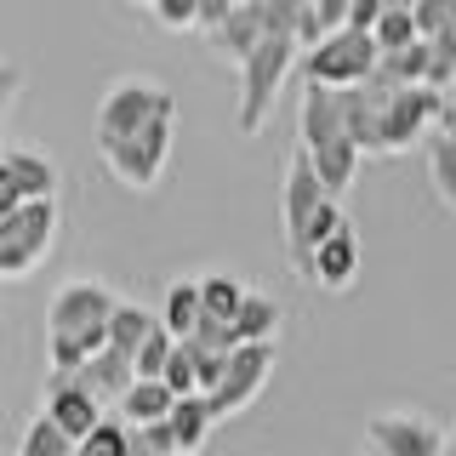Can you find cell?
<instances>
[{
    "mask_svg": "<svg viewBox=\"0 0 456 456\" xmlns=\"http://www.w3.org/2000/svg\"><path fill=\"white\" fill-rule=\"evenodd\" d=\"M268 377H274V342H246V348H234L228 354V370H223V382L211 388V417H240V411L251 405L256 394L268 388Z\"/></svg>",
    "mask_w": 456,
    "mask_h": 456,
    "instance_id": "obj_9",
    "label": "cell"
},
{
    "mask_svg": "<svg viewBox=\"0 0 456 456\" xmlns=\"http://www.w3.org/2000/svg\"><path fill=\"white\" fill-rule=\"evenodd\" d=\"M439 132L456 142V103H445V114H439Z\"/></svg>",
    "mask_w": 456,
    "mask_h": 456,
    "instance_id": "obj_39",
    "label": "cell"
},
{
    "mask_svg": "<svg viewBox=\"0 0 456 456\" xmlns=\"http://www.w3.org/2000/svg\"><path fill=\"white\" fill-rule=\"evenodd\" d=\"M303 274L320 285V291H348L354 274H360V240H354V228H337L325 246H314Z\"/></svg>",
    "mask_w": 456,
    "mask_h": 456,
    "instance_id": "obj_13",
    "label": "cell"
},
{
    "mask_svg": "<svg viewBox=\"0 0 456 456\" xmlns=\"http://www.w3.org/2000/svg\"><path fill=\"white\" fill-rule=\"evenodd\" d=\"M428 75H434V46L428 40H417V46H399V52H382L377 57V75L382 86H428Z\"/></svg>",
    "mask_w": 456,
    "mask_h": 456,
    "instance_id": "obj_19",
    "label": "cell"
},
{
    "mask_svg": "<svg viewBox=\"0 0 456 456\" xmlns=\"http://www.w3.org/2000/svg\"><path fill=\"white\" fill-rule=\"evenodd\" d=\"M154 120H177V97H171L166 80H149V75H126L114 80L97 103V154L120 149L126 137H137L142 126Z\"/></svg>",
    "mask_w": 456,
    "mask_h": 456,
    "instance_id": "obj_3",
    "label": "cell"
},
{
    "mask_svg": "<svg viewBox=\"0 0 456 456\" xmlns=\"http://www.w3.org/2000/svg\"><path fill=\"white\" fill-rule=\"evenodd\" d=\"M75 456H132V428L103 417V422H97L92 434H86L80 445H75Z\"/></svg>",
    "mask_w": 456,
    "mask_h": 456,
    "instance_id": "obj_29",
    "label": "cell"
},
{
    "mask_svg": "<svg viewBox=\"0 0 456 456\" xmlns=\"http://www.w3.org/2000/svg\"><path fill=\"white\" fill-rule=\"evenodd\" d=\"M348 6L354 0H314V18H320V35H331V28L348 23Z\"/></svg>",
    "mask_w": 456,
    "mask_h": 456,
    "instance_id": "obj_35",
    "label": "cell"
},
{
    "mask_svg": "<svg viewBox=\"0 0 456 456\" xmlns=\"http://www.w3.org/2000/svg\"><path fill=\"white\" fill-rule=\"evenodd\" d=\"M280 303L274 297H263V291H246V303H240V314L228 320V331H234V348H246V342H274L280 331Z\"/></svg>",
    "mask_w": 456,
    "mask_h": 456,
    "instance_id": "obj_18",
    "label": "cell"
},
{
    "mask_svg": "<svg viewBox=\"0 0 456 456\" xmlns=\"http://www.w3.org/2000/svg\"><path fill=\"white\" fill-rule=\"evenodd\" d=\"M171 405H177V394H171L166 382H132L126 399H120V417L132 428H149V422H166Z\"/></svg>",
    "mask_w": 456,
    "mask_h": 456,
    "instance_id": "obj_20",
    "label": "cell"
},
{
    "mask_svg": "<svg viewBox=\"0 0 456 456\" xmlns=\"http://www.w3.org/2000/svg\"><path fill=\"white\" fill-rule=\"evenodd\" d=\"M370 40H377V57L382 52H399V46H417V18H411V12H399V6H388L377 18V28H370Z\"/></svg>",
    "mask_w": 456,
    "mask_h": 456,
    "instance_id": "obj_27",
    "label": "cell"
},
{
    "mask_svg": "<svg viewBox=\"0 0 456 456\" xmlns=\"http://www.w3.org/2000/svg\"><path fill=\"white\" fill-rule=\"evenodd\" d=\"M18 206H23V194H18V183H12V171L0 166V223H6Z\"/></svg>",
    "mask_w": 456,
    "mask_h": 456,
    "instance_id": "obj_38",
    "label": "cell"
},
{
    "mask_svg": "<svg viewBox=\"0 0 456 456\" xmlns=\"http://www.w3.org/2000/svg\"><path fill=\"white\" fill-rule=\"evenodd\" d=\"M18 456H75V439H63V428H57L46 411H40V417L23 428Z\"/></svg>",
    "mask_w": 456,
    "mask_h": 456,
    "instance_id": "obj_25",
    "label": "cell"
},
{
    "mask_svg": "<svg viewBox=\"0 0 456 456\" xmlns=\"http://www.w3.org/2000/svg\"><path fill=\"white\" fill-rule=\"evenodd\" d=\"M171 348H177V337L166 331V325H154V337L142 342V348L132 354V370H137V382H160L166 377V360H171Z\"/></svg>",
    "mask_w": 456,
    "mask_h": 456,
    "instance_id": "obj_28",
    "label": "cell"
},
{
    "mask_svg": "<svg viewBox=\"0 0 456 456\" xmlns=\"http://www.w3.org/2000/svg\"><path fill=\"white\" fill-rule=\"evenodd\" d=\"M382 12H388V0H354V6H348V23H342V28H360V35H370Z\"/></svg>",
    "mask_w": 456,
    "mask_h": 456,
    "instance_id": "obj_34",
    "label": "cell"
},
{
    "mask_svg": "<svg viewBox=\"0 0 456 456\" xmlns=\"http://www.w3.org/2000/svg\"><path fill=\"white\" fill-rule=\"evenodd\" d=\"M171 439H177V456H200L206 451V439H211V428H217V417H211V399L206 394H189V399H177L171 405Z\"/></svg>",
    "mask_w": 456,
    "mask_h": 456,
    "instance_id": "obj_16",
    "label": "cell"
},
{
    "mask_svg": "<svg viewBox=\"0 0 456 456\" xmlns=\"http://www.w3.org/2000/svg\"><path fill=\"white\" fill-rule=\"evenodd\" d=\"M132 6H149V0H132Z\"/></svg>",
    "mask_w": 456,
    "mask_h": 456,
    "instance_id": "obj_43",
    "label": "cell"
},
{
    "mask_svg": "<svg viewBox=\"0 0 456 456\" xmlns=\"http://www.w3.org/2000/svg\"><path fill=\"white\" fill-rule=\"evenodd\" d=\"M388 6H399V12H411V6H417V0H388Z\"/></svg>",
    "mask_w": 456,
    "mask_h": 456,
    "instance_id": "obj_40",
    "label": "cell"
},
{
    "mask_svg": "<svg viewBox=\"0 0 456 456\" xmlns=\"http://www.w3.org/2000/svg\"><path fill=\"white\" fill-rule=\"evenodd\" d=\"M263 35H268V23H263V6H256V0H240V6L223 18V28L211 35V46H217V52L228 57V63L240 69V63H246V57H251L256 46H263Z\"/></svg>",
    "mask_w": 456,
    "mask_h": 456,
    "instance_id": "obj_14",
    "label": "cell"
},
{
    "mask_svg": "<svg viewBox=\"0 0 456 456\" xmlns=\"http://www.w3.org/2000/svg\"><path fill=\"white\" fill-rule=\"evenodd\" d=\"M75 382H80L86 394H97V399H114V405H120V399H126V388L137 382V370H132V360H126V354L103 348V354H92V360H86V365L75 370Z\"/></svg>",
    "mask_w": 456,
    "mask_h": 456,
    "instance_id": "obj_15",
    "label": "cell"
},
{
    "mask_svg": "<svg viewBox=\"0 0 456 456\" xmlns=\"http://www.w3.org/2000/svg\"><path fill=\"white\" fill-rule=\"evenodd\" d=\"M0 166L12 171V183H18L23 200H57V166L46 160V154H35V149H6V154H0Z\"/></svg>",
    "mask_w": 456,
    "mask_h": 456,
    "instance_id": "obj_17",
    "label": "cell"
},
{
    "mask_svg": "<svg viewBox=\"0 0 456 456\" xmlns=\"http://www.w3.org/2000/svg\"><path fill=\"white\" fill-rule=\"evenodd\" d=\"M171 126H177V120H154V126H142L137 137H126L120 149H109L103 166L114 171V183H126L132 194H149L154 183L166 177V160H171Z\"/></svg>",
    "mask_w": 456,
    "mask_h": 456,
    "instance_id": "obj_8",
    "label": "cell"
},
{
    "mask_svg": "<svg viewBox=\"0 0 456 456\" xmlns=\"http://www.w3.org/2000/svg\"><path fill=\"white\" fill-rule=\"evenodd\" d=\"M132 456H149V451H137V445H132Z\"/></svg>",
    "mask_w": 456,
    "mask_h": 456,
    "instance_id": "obj_42",
    "label": "cell"
},
{
    "mask_svg": "<svg viewBox=\"0 0 456 456\" xmlns=\"http://www.w3.org/2000/svg\"><path fill=\"white\" fill-rule=\"evenodd\" d=\"M337 228H348V217H342V200H325L320 211H314V223H308V234H303V246H297L291 256H297V268L314 256V246H325V240L337 234Z\"/></svg>",
    "mask_w": 456,
    "mask_h": 456,
    "instance_id": "obj_30",
    "label": "cell"
},
{
    "mask_svg": "<svg viewBox=\"0 0 456 456\" xmlns=\"http://www.w3.org/2000/svg\"><path fill=\"white\" fill-rule=\"evenodd\" d=\"M377 75V40L360 35V28H331L320 46H308L303 57V80L308 86H331V92H348V86H365Z\"/></svg>",
    "mask_w": 456,
    "mask_h": 456,
    "instance_id": "obj_6",
    "label": "cell"
},
{
    "mask_svg": "<svg viewBox=\"0 0 456 456\" xmlns=\"http://www.w3.org/2000/svg\"><path fill=\"white\" fill-rule=\"evenodd\" d=\"M325 183H320V171H314V160L303 149L285 160V171H280V217H285V246H303V234H308V223H314V211L325 206Z\"/></svg>",
    "mask_w": 456,
    "mask_h": 456,
    "instance_id": "obj_11",
    "label": "cell"
},
{
    "mask_svg": "<svg viewBox=\"0 0 456 456\" xmlns=\"http://www.w3.org/2000/svg\"><path fill=\"white\" fill-rule=\"evenodd\" d=\"M422 142H428V177H434L439 206L456 211V142H451L445 132H439V126H434V132H428Z\"/></svg>",
    "mask_w": 456,
    "mask_h": 456,
    "instance_id": "obj_22",
    "label": "cell"
},
{
    "mask_svg": "<svg viewBox=\"0 0 456 456\" xmlns=\"http://www.w3.org/2000/svg\"><path fill=\"white\" fill-rule=\"evenodd\" d=\"M200 320H206V308H200V280H177V285H171V291H166L160 325H166V331L177 337V342H189Z\"/></svg>",
    "mask_w": 456,
    "mask_h": 456,
    "instance_id": "obj_21",
    "label": "cell"
},
{
    "mask_svg": "<svg viewBox=\"0 0 456 456\" xmlns=\"http://www.w3.org/2000/svg\"><path fill=\"white\" fill-rule=\"evenodd\" d=\"M154 325H160V320H149V308H137V303H120V308H114V320H109V348L132 360V354L142 348V342L154 337Z\"/></svg>",
    "mask_w": 456,
    "mask_h": 456,
    "instance_id": "obj_23",
    "label": "cell"
},
{
    "mask_svg": "<svg viewBox=\"0 0 456 456\" xmlns=\"http://www.w3.org/2000/svg\"><path fill=\"white\" fill-rule=\"evenodd\" d=\"M46 417L63 428V439H75V445H80V439L103 422V399L86 394L75 377H57V370H52V377H46Z\"/></svg>",
    "mask_w": 456,
    "mask_h": 456,
    "instance_id": "obj_12",
    "label": "cell"
},
{
    "mask_svg": "<svg viewBox=\"0 0 456 456\" xmlns=\"http://www.w3.org/2000/svg\"><path fill=\"white\" fill-rule=\"evenodd\" d=\"M428 46H434V75H428V86H434V92H451L456 86V0H451V23L439 28Z\"/></svg>",
    "mask_w": 456,
    "mask_h": 456,
    "instance_id": "obj_26",
    "label": "cell"
},
{
    "mask_svg": "<svg viewBox=\"0 0 456 456\" xmlns=\"http://www.w3.org/2000/svg\"><path fill=\"white\" fill-rule=\"evenodd\" d=\"M234 6H240V0H200V28H206V35H217L223 18H228Z\"/></svg>",
    "mask_w": 456,
    "mask_h": 456,
    "instance_id": "obj_37",
    "label": "cell"
},
{
    "mask_svg": "<svg viewBox=\"0 0 456 456\" xmlns=\"http://www.w3.org/2000/svg\"><path fill=\"white\" fill-rule=\"evenodd\" d=\"M297 69V40L291 35H263L246 63H240V103H234V120H240V137H256L274 114V97L285 75Z\"/></svg>",
    "mask_w": 456,
    "mask_h": 456,
    "instance_id": "obj_4",
    "label": "cell"
},
{
    "mask_svg": "<svg viewBox=\"0 0 456 456\" xmlns=\"http://www.w3.org/2000/svg\"><path fill=\"white\" fill-rule=\"evenodd\" d=\"M120 308V297L97 280H69L46 308V360L57 377H75L92 354L109 348V320Z\"/></svg>",
    "mask_w": 456,
    "mask_h": 456,
    "instance_id": "obj_1",
    "label": "cell"
},
{
    "mask_svg": "<svg viewBox=\"0 0 456 456\" xmlns=\"http://www.w3.org/2000/svg\"><path fill=\"white\" fill-rule=\"evenodd\" d=\"M166 388L177 394V399H189V394H200V354L189 348V342H177V348H171V360H166Z\"/></svg>",
    "mask_w": 456,
    "mask_h": 456,
    "instance_id": "obj_31",
    "label": "cell"
},
{
    "mask_svg": "<svg viewBox=\"0 0 456 456\" xmlns=\"http://www.w3.org/2000/svg\"><path fill=\"white\" fill-rule=\"evenodd\" d=\"M365 439L377 456H445V428L422 411H377L365 422Z\"/></svg>",
    "mask_w": 456,
    "mask_h": 456,
    "instance_id": "obj_10",
    "label": "cell"
},
{
    "mask_svg": "<svg viewBox=\"0 0 456 456\" xmlns=\"http://www.w3.org/2000/svg\"><path fill=\"white\" fill-rule=\"evenodd\" d=\"M149 18L171 35H189V28H200V0H149Z\"/></svg>",
    "mask_w": 456,
    "mask_h": 456,
    "instance_id": "obj_32",
    "label": "cell"
},
{
    "mask_svg": "<svg viewBox=\"0 0 456 456\" xmlns=\"http://www.w3.org/2000/svg\"><path fill=\"white\" fill-rule=\"evenodd\" d=\"M240 303H246V285L234 274H206L200 280V308H206V320H234Z\"/></svg>",
    "mask_w": 456,
    "mask_h": 456,
    "instance_id": "obj_24",
    "label": "cell"
},
{
    "mask_svg": "<svg viewBox=\"0 0 456 456\" xmlns=\"http://www.w3.org/2000/svg\"><path fill=\"white\" fill-rule=\"evenodd\" d=\"M57 200H23L0 223V280H28L57 246Z\"/></svg>",
    "mask_w": 456,
    "mask_h": 456,
    "instance_id": "obj_5",
    "label": "cell"
},
{
    "mask_svg": "<svg viewBox=\"0 0 456 456\" xmlns=\"http://www.w3.org/2000/svg\"><path fill=\"white\" fill-rule=\"evenodd\" d=\"M18 86H23V69L18 63H0V120H6L12 103H18Z\"/></svg>",
    "mask_w": 456,
    "mask_h": 456,
    "instance_id": "obj_36",
    "label": "cell"
},
{
    "mask_svg": "<svg viewBox=\"0 0 456 456\" xmlns=\"http://www.w3.org/2000/svg\"><path fill=\"white\" fill-rule=\"evenodd\" d=\"M445 103L451 97L434 92V86H399V92H388L382 120H377V154H399V149H411V142H422L439 126Z\"/></svg>",
    "mask_w": 456,
    "mask_h": 456,
    "instance_id": "obj_7",
    "label": "cell"
},
{
    "mask_svg": "<svg viewBox=\"0 0 456 456\" xmlns=\"http://www.w3.org/2000/svg\"><path fill=\"white\" fill-rule=\"evenodd\" d=\"M445 456H456V439H445Z\"/></svg>",
    "mask_w": 456,
    "mask_h": 456,
    "instance_id": "obj_41",
    "label": "cell"
},
{
    "mask_svg": "<svg viewBox=\"0 0 456 456\" xmlns=\"http://www.w3.org/2000/svg\"><path fill=\"white\" fill-rule=\"evenodd\" d=\"M297 132H303V154L314 160L320 171L325 194L342 200L354 189V177H360V142L348 137V126H342V97L331 86H303V114H297Z\"/></svg>",
    "mask_w": 456,
    "mask_h": 456,
    "instance_id": "obj_2",
    "label": "cell"
},
{
    "mask_svg": "<svg viewBox=\"0 0 456 456\" xmlns=\"http://www.w3.org/2000/svg\"><path fill=\"white\" fill-rule=\"evenodd\" d=\"M132 445L149 451V456H177V439H171L166 422H149V428H132Z\"/></svg>",
    "mask_w": 456,
    "mask_h": 456,
    "instance_id": "obj_33",
    "label": "cell"
}]
</instances>
